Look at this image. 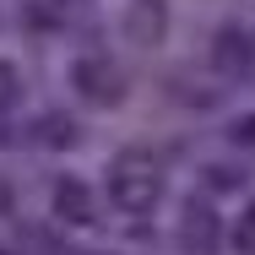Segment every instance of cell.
<instances>
[{
    "label": "cell",
    "instance_id": "obj_1",
    "mask_svg": "<svg viewBox=\"0 0 255 255\" xmlns=\"http://www.w3.org/2000/svg\"><path fill=\"white\" fill-rule=\"evenodd\" d=\"M114 206L120 212H152L157 196H163V185H157V168H152V157L147 152H125L120 163H114Z\"/></svg>",
    "mask_w": 255,
    "mask_h": 255
},
{
    "label": "cell",
    "instance_id": "obj_2",
    "mask_svg": "<svg viewBox=\"0 0 255 255\" xmlns=\"http://www.w3.org/2000/svg\"><path fill=\"white\" fill-rule=\"evenodd\" d=\"M179 245H185L190 255H217V245H223V223H217V212H212L206 201H190V206H185Z\"/></svg>",
    "mask_w": 255,
    "mask_h": 255
},
{
    "label": "cell",
    "instance_id": "obj_3",
    "mask_svg": "<svg viewBox=\"0 0 255 255\" xmlns=\"http://www.w3.org/2000/svg\"><path fill=\"white\" fill-rule=\"evenodd\" d=\"M212 65H217L223 76H250L255 71V44L239 27H223V33L212 38Z\"/></svg>",
    "mask_w": 255,
    "mask_h": 255
},
{
    "label": "cell",
    "instance_id": "obj_4",
    "mask_svg": "<svg viewBox=\"0 0 255 255\" xmlns=\"http://www.w3.org/2000/svg\"><path fill=\"white\" fill-rule=\"evenodd\" d=\"M125 33L136 38V44H163V33H168V5L163 0H130V11H125Z\"/></svg>",
    "mask_w": 255,
    "mask_h": 255
},
{
    "label": "cell",
    "instance_id": "obj_5",
    "mask_svg": "<svg viewBox=\"0 0 255 255\" xmlns=\"http://www.w3.org/2000/svg\"><path fill=\"white\" fill-rule=\"evenodd\" d=\"M76 87H82L87 98H98V103H120L125 98V76H120L109 60H82V65H76Z\"/></svg>",
    "mask_w": 255,
    "mask_h": 255
},
{
    "label": "cell",
    "instance_id": "obj_6",
    "mask_svg": "<svg viewBox=\"0 0 255 255\" xmlns=\"http://www.w3.org/2000/svg\"><path fill=\"white\" fill-rule=\"evenodd\" d=\"M54 206H60L65 223H93V190L82 179H60L54 185Z\"/></svg>",
    "mask_w": 255,
    "mask_h": 255
},
{
    "label": "cell",
    "instance_id": "obj_7",
    "mask_svg": "<svg viewBox=\"0 0 255 255\" xmlns=\"http://www.w3.org/2000/svg\"><path fill=\"white\" fill-rule=\"evenodd\" d=\"M234 250H239V255H255V201L245 206V217L234 223Z\"/></svg>",
    "mask_w": 255,
    "mask_h": 255
},
{
    "label": "cell",
    "instance_id": "obj_8",
    "mask_svg": "<svg viewBox=\"0 0 255 255\" xmlns=\"http://www.w3.org/2000/svg\"><path fill=\"white\" fill-rule=\"evenodd\" d=\"M38 130H44V141H49V147H71V136H76V125H71L65 114H49Z\"/></svg>",
    "mask_w": 255,
    "mask_h": 255
},
{
    "label": "cell",
    "instance_id": "obj_9",
    "mask_svg": "<svg viewBox=\"0 0 255 255\" xmlns=\"http://www.w3.org/2000/svg\"><path fill=\"white\" fill-rule=\"evenodd\" d=\"M11 103H16V71H11V65H0V114H5Z\"/></svg>",
    "mask_w": 255,
    "mask_h": 255
},
{
    "label": "cell",
    "instance_id": "obj_10",
    "mask_svg": "<svg viewBox=\"0 0 255 255\" xmlns=\"http://www.w3.org/2000/svg\"><path fill=\"white\" fill-rule=\"evenodd\" d=\"M206 185H212V190H234L239 174H234V168H206Z\"/></svg>",
    "mask_w": 255,
    "mask_h": 255
},
{
    "label": "cell",
    "instance_id": "obj_11",
    "mask_svg": "<svg viewBox=\"0 0 255 255\" xmlns=\"http://www.w3.org/2000/svg\"><path fill=\"white\" fill-rule=\"evenodd\" d=\"M234 141H239V147H250V152H255V114H245V120L234 125Z\"/></svg>",
    "mask_w": 255,
    "mask_h": 255
}]
</instances>
